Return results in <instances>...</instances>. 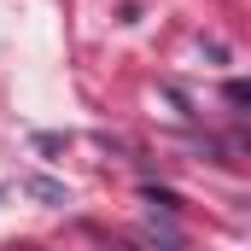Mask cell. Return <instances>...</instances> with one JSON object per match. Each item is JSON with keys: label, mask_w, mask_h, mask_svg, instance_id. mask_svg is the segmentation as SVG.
Instances as JSON below:
<instances>
[{"label": "cell", "mask_w": 251, "mask_h": 251, "mask_svg": "<svg viewBox=\"0 0 251 251\" xmlns=\"http://www.w3.org/2000/svg\"><path fill=\"white\" fill-rule=\"evenodd\" d=\"M228 100H240V105H251V82H228Z\"/></svg>", "instance_id": "obj_1"}]
</instances>
